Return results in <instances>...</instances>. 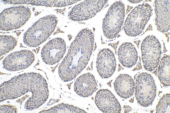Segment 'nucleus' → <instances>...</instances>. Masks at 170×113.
Returning a JSON list of instances; mask_svg holds the SVG:
<instances>
[{
  "label": "nucleus",
  "instance_id": "nucleus-8",
  "mask_svg": "<svg viewBox=\"0 0 170 113\" xmlns=\"http://www.w3.org/2000/svg\"><path fill=\"white\" fill-rule=\"evenodd\" d=\"M142 58L146 70L152 72L157 67L161 53L160 42L154 35H149L143 41L141 45Z\"/></svg>",
  "mask_w": 170,
  "mask_h": 113
},
{
  "label": "nucleus",
  "instance_id": "nucleus-22",
  "mask_svg": "<svg viewBox=\"0 0 170 113\" xmlns=\"http://www.w3.org/2000/svg\"><path fill=\"white\" fill-rule=\"evenodd\" d=\"M170 94H164L160 99L156 107V113H170Z\"/></svg>",
  "mask_w": 170,
  "mask_h": 113
},
{
  "label": "nucleus",
  "instance_id": "nucleus-18",
  "mask_svg": "<svg viewBox=\"0 0 170 113\" xmlns=\"http://www.w3.org/2000/svg\"><path fill=\"white\" fill-rule=\"evenodd\" d=\"M170 56L166 55L161 58L158 68V74L161 83L165 86L170 85Z\"/></svg>",
  "mask_w": 170,
  "mask_h": 113
},
{
  "label": "nucleus",
  "instance_id": "nucleus-11",
  "mask_svg": "<svg viewBox=\"0 0 170 113\" xmlns=\"http://www.w3.org/2000/svg\"><path fill=\"white\" fill-rule=\"evenodd\" d=\"M66 43L62 38H57L51 40L45 44L41 52L43 61L53 65L59 62L66 51Z\"/></svg>",
  "mask_w": 170,
  "mask_h": 113
},
{
  "label": "nucleus",
  "instance_id": "nucleus-1",
  "mask_svg": "<svg viewBox=\"0 0 170 113\" xmlns=\"http://www.w3.org/2000/svg\"><path fill=\"white\" fill-rule=\"evenodd\" d=\"M0 102L14 99L31 92L25 108L32 110L38 108L47 100L49 92L46 80L38 73H25L15 76L0 85Z\"/></svg>",
  "mask_w": 170,
  "mask_h": 113
},
{
  "label": "nucleus",
  "instance_id": "nucleus-19",
  "mask_svg": "<svg viewBox=\"0 0 170 113\" xmlns=\"http://www.w3.org/2000/svg\"><path fill=\"white\" fill-rule=\"evenodd\" d=\"M0 57L13 50L17 45L18 41L11 35H1Z\"/></svg>",
  "mask_w": 170,
  "mask_h": 113
},
{
  "label": "nucleus",
  "instance_id": "nucleus-5",
  "mask_svg": "<svg viewBox=\"0 0 170 113\" xmlns=\"http://www.w3.org/2000/svg\"><path fill=\"white\" fill-rule=\"evenodd\" d=\"M125 6L121 1L111 5L103 20L102 28L104 35L111 39L115 38L121 31L125 16Z\"/></svg>",
  "mask_w": 170,
  "mask_h": 113
},
{
  "label": "nucleus",
  "instance_id": "nucleus-17",
  "mask_svg": "<svg viewBox=\"0 0 170 113\" xmlns=\"http://www.w3.org/2000/svg\"><path fill=\"white\" fill-rule=\"evenodd\" d=\"M119 62L124 67L131 68L137 63L138 55L137 51L131 43L125 42L119 47L118 51Z\"/></svg>",
  "mask_w": 170,
  "mask_h": 113
},
{
  "label": "nucleus",
  "instance_id": "nucleus-21",
  "mask_svg": "<svg viewBox=\"0 0 170 113\" xmlns=\"http://www.w3.org/2000/svg\"><path fill=\"white\" fill-rule=\"evenodd\" d=\"M80 0H35V4L37 5L62 7L70 5Z\"/></svg>",
  "mask_w": 170,
  "mask_h": 113
},
{
  "label": "nucleus",
  "instance_id": "nucleus-24",
  "mask_svg": "<svg viewBox=\"0 0 170 113\" xmlns=\"http://www.w3.org/2000/svg\"><path fill=\"white\" fill-rule=\"evenodd\" d=\"M142 0H128L130 2L132 3H136L141 2Z\"/></svg>",
  "mask_w": 170,
  "mask_h": 113
},
{
  "label": "nucleus",
  "instance_id": "nucleus-20",
  "mask_svg": "<svg viewBox=\"0 0 170 113\" xmlns=\"http://www.w3.org/2000/svg\"><path fill=\"white\" fill-rule=\"evenodd\" d=\"M41 113H85L83 109L74 106L62 103L50 109L44 110L39 112Z\"/></svg>",
  "mask_w": 170,
  "mask_h": 113
},
{
  "label": "nucleus",
  "instance_id": "nucleus-2",
  "mask_svg": "<svg viewBox=\"0 0 170 113\" xmlns=\"http://www.w3.org/2000/svg\"><path fill=\"white\" fill-rule=\"evenodd\" d=\"M94 41V34L91 30L86 28L79 32L59 67L60 76L69 81L80 73L89 60Z\"/></svg>",
  "mask_w": 170,
  "mask_h": 113
},
{
  "label": "nucleus",
  "instance_id": "nucleus-3",
  "mask_svg": "<svg viewBox=\"0 0 170 113\" xmlns=\"http://www.w3.org/2000/svg\"><path fill=\"white\" fill-rule=\"evenodd\" d=\"M57 18L53 15L47 16L36 22L24 33V44L30 47H36L46 41L55 30Z\"/></svg>",
  "mask_w": 170,
  "mask_h": 113
},
{
  "label": "nucleus",
  "instance_id": "nucleus-4",
  "mask_svg": "<svg viewBox=\"0 0 170 113\" xmlns=\"http://www.w3.org/2000/svg\"><path fill=\"white\" fill-rule=\"evenodd\" d=\"M152 9L147 3L135 7L129 14L124 22L126 34L132 37L139 35L143 31L152 15Z\"/></svg>",
  "mask_w": 170,
  "mask_h": 113
},
{
  "label": "nucleus",
  "instance_id": "nucleus-7",
  "mask_svg": "<svg viewBox=\"0 0 170 113\" xmlns=\"http://www.w3.org/2000/svg\"><path fill=\"white\" fill-rule=\"evenodd\" d=\"M135 96L141 106L151 105L156 96V87L154 80L150 74L142 73L137 76L135 82Z\"/></svg>",
  "mask_w": 170,
  "mask_h": 113
},
{
  "label": "nucleus",
  "instance_id": "nucleus-14",
  "mask_svg": "<svg viewBox=\"0 0 170 113\" xmlns=\"http://www.w3.org/2000/svg\"><path fill=\"white\" fill-rule=\"evenodd\" d=\"M170 0H155V23L157 30L162 33L170 29Z\"/></svg>",
  "mask_w": 170,
  "mask_h": 113
},
{
  "label": "nucleus",
  "instance_id": "nucleus-6",
  "mask_svg": "<svg viewBox=\"0 0 170 113\" xmlns=\"http://www.w3.org/2000/svg\"><path fill=\"white\" fill-rule=\"evenodd\" d=\"M31 14L30 9L22 5L4 9L0 14V30L8 31L21 27Z\"/></svg>",
  "mask_w": 170,
  "mask_h": 113
},
{
  "label": "nucleus",
  "instance_id": "nucleus-16",
  "mask_svg": "<svg viewBox=\"0 0 170 113\" xmlns=\"http://www.w3.org/2000/svg\"><path fill=\"white\" fill-rule=\"evenodd\" d=\"M114 86L117 94L122 98H129L134 92L135 82L132 77L127 74L119 75L115 79Z\"/></svg>",
  "mask_w": 170,
  "mask_h": 113
},
{
  "label": "nucleus",
  "instance_id": "nucleus-15",
  "mask_svg": "<svg viewBox=\"0 0 170 113\" xmlns=\"http://www.w3.org/2000/svg\"><path fill=\"white\" fill-rule=\"evenodd\" d=\"M97 86L94 76L88 73L78 78L74 83V90L78 95L87 97L92 95L95 91Z\"/></svg>",
  "mask_w": 170,
  "mask_h": 113
},
{
  "label": "nucleus",
  "instance_id": "nucleus-23",
  "mask_svg": "<svg viewBox=\"0 0 170 113\" xmlns=\"http://www.w3.org/2000/svg\"><path fill=\"white\" fill-rule=\"evenodd\" d=\"M16 109L15 106L10 105H3L0 106V113H16Z\"/></svg>",
  "mask_w": 170,
  "mask_h": 113
},
{
  "label": "nucleus",
  "instance_id": "nucleus-9",
  "mask_svg": "<svg viewBox=\"0 0 170 113\" xmlns=\"http://www.w3.org/2000/svg\"><path fill=\"white\" fill-rule=\"evenodd\" d=\"M107 0H85L75 5L69 12L71 20L77 21L87 20L94 16L107 2Z\"/></svg>",
  "mask_w": 170,
  "mask_h": 113
},
{
  "label": "nucleus",
  "instance_id": "nucleus-12",
  "mask_svg": "<svg viewBox=\"0 0 170 113\" xmlns=\"http://www.w3.org/2000/svg\"><path fill=\"white\" fill-rule=\"evenodd\" d=\"M116 66L114 54L108 48L103 49L98 53L96 67L99 75L102 78L111 77L115 71Z\"/></svg>",
  "mask_w": 170,
  "mask_h": 113
},
{
  "label": "nucleus",
  "instance_id": "nucleus-13",
  "mask_svg": "<svg viewBox=\"0 0 170 113\" xmlns=\"http://www.w3.org/2000/svg\"><path fill=\"white\" fill-rule=\"evenodd\" d=\"M95 103L99 109L104 113L121 112V107L119 102L108 89H101L98 91Z\"/></svg>",
  "mask_w": 170,
  "mask_h": 113
},
{
  "label": "nucleus",
  "instance_id": "nucleus-10",
  "mask_svg": "<svg viewBox=\"0 0 170 113\" xmlns=\"http://www.w3.org/2000/svg\"><path fill=\"white\" fill-rule=\"evenodd\" d=\"M35 60V56L31 51L21 50L12 53L3 62V67L7 70L15 71L25 69L29 67Z\"/></svg>",
  "mask_w": 170,
  "mask_h": 113
}]
</instances>
